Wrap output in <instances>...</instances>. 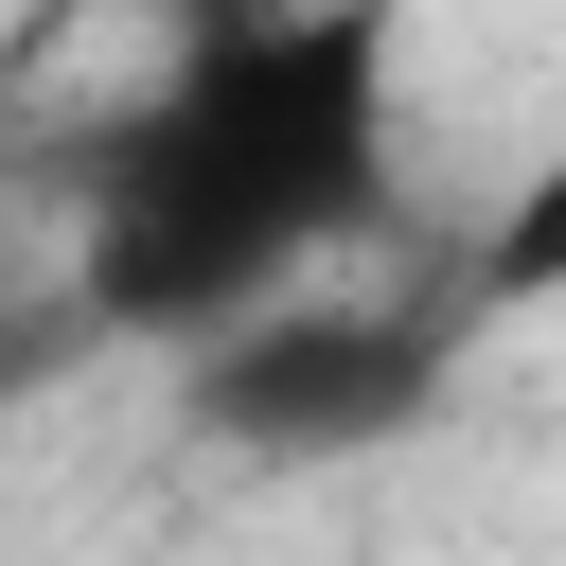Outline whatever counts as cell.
<instances>
[{
  "label": "cell",
  "mask_w": 566,
  "mask_h": 566,
  "mask_svg": "<svg viewBox=\"0 0 566 566\" xmlns=\"http://www.w3.org/2000/svg\"><path fill=\"white\" fill-rule=\"evenodd\" d=\"M407 142V0H212L177 71L88 159V336L212 354L230 318L301 301Z\"/></svg>",
  "instance_id": "6da1fadb"
},
{
  "label": "cell",
  "mask_w": 566,
  "mask_h": 566,
  "mask_svg": "<svg viewBox=\"0 0 566 566\" xmlns=\"http://www.w3.org/2000/svg\"><path fill=\"white\" fill-rule=\"evenodd\" d=\"M460 301H354V283H301L265 318H230L212 354H177V424L212 460H265V478H336V460H389L442 424L460 389Z\"/></svg>",
  "instance_id": "7a4b0ae2"
},
{
  "label": "cell",
  "mask_w": 566,
  "mask_h": 566,
  "mask_svg": "<svg viewBox=\"0 0 566 566\" xmlns=\"http://www.w3.org/2000/svg\"><path fill=\"white\" fill-rule=\"evenodd\" d=\"M566 301V124L531 142V177L478 212V248H460V318H548Z\"/></svg>",
  "instance_id": "3957f363"
},
{
  "label": "cell",
  "mask_w": 566,
  "mask_h": 566,
  "mask_svg": "<svg viewBox=\"0 0 566 566\" xmlns=\"http://www.w3.org/2000/svg\"><path fill=\"white\" fill-rule=\"evenodd\" d=\"M0 283H18V212H0Z\"/></svg>",
  "instance_id": "277c9868"
}]
</instances>
